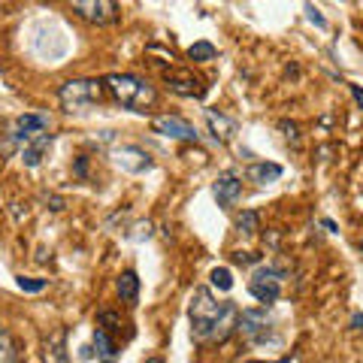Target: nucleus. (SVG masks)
Here are the masks:
<instances>
[{"label": "nucleus", "mask_w": 363, "mask_h": 363, "mask_svg": "<svg viewBox=\"0 0 363 363\" xmlns=\"http://www.w3.org/2000/svg\"><path fill=\"white\" fill-rule=\"evenodd\" d=\"M115 290H118V297H121L124 303H136V297H140V276H136L133 269L121 272L118 281H115Z\"/></svg>", "instance_id": "obj_14"}, {"label": "nucleus", "mask_w": 363, "mask_h": 363, "mask_svg": "<svg viewBox=\"0 0 363 363\" xmlns=\"http://www.w3.org/2000/svg\"><path fill=\"white\" fill-rule=\"evenodd\" d=\"M45 285H49V281L45 279H18V288L24 290V294H40V290H45Z\"/></svg>", "instance_id": "obj_21"}, {"label": "nucleus", "mask_w": 363, "mask_h": 363, "mask_svg": "<svg viewBox=\"0 0 363 363\" xmlns=\"http://www.w3.org/2000/svg\"><path fill=\"white\" fill-rule=\"evenodd\" d=\"M249 290L258 303L269 306L276 303L279 294H281V272L272 269V267H258L251 272V281H249Z\"/></svg>", "instance_id": "obj_5"}, {"label": "nucleus", "mask_w": 363, "mask_h": 363, "mask_svg": "<svg viewBox=\"0 0 363 363\" xmlns=\"http://www.w3.org/2000/svg\"><path fill=\"white\" fill-rule=\"evenodd\" d=\"M52 145V133H45L43 140H36L31 145H24L22 149V161H24V167H40V161H43V151Z\"/></svg>", "instance_id": "obj_17"}, {"label": "nucleus", "mask_w": 363, "mask_h": 363, "mask_svg": "<svg viewBox=\"0 0 363 363\" xmlns=\"http://www.w3.org/2000/svg\"><path fill=\"white\" fill-rule=\"evenodd\" d=\"M206 121H209V127H212L215 131V140H230L233 136V131H236V124L230 121V118H224L221 112H215V109H209L206 112Z\"/></svg>", "instance_id": "obj_16"}, {"label": "nucleus", "mask_w": 363, "mask_h": 363, "mask_svg": "<svg viewBox=\"0 0 363 363\" xmlns=\"http://www.w3.org/2000/svg\"><path fill=\"white\" fill-rule=\"evenodd\" d=\"M191 333L200 342H224L227 336L236 330V321H239V312H236L233 303H218V299L209 294V288H197L194 297H191Z\"/></svg>", "instance_id": "obj_1"}, {"label": "nucleus", "mask_w": 363, "mask_h": 363, "mask_svg": "<svg viewBox=\"0 0 363 363\" xmlns=\"http://www.w3.org/2000/svg\"><path fill=\"white\" fill-rule=\"evenodd\" d=\"M115 3L112 0H91V3H85V0H76L73 3V13H79L85 22H94V24H109L115 22Z\"/></svg>", "instance_id": "obj_9"}, {"label": "nucleus", "mask_w": 363, "mask_h": 363, "mask_svg": "<svg viewBox=\"0 0 363 363\" xmlns=\"http://www.w3.org/2000/svg\"><path fill=\"white\" fill-rule=\"evenodd\" d=\"M354 324H357V327H363V315H360V312L354 315Z\"/></svg>", "instance_id": "obj_26"}, {"label": "nucleus", "mask_w": 363, "mask_h": 363, "mask_svg": "<svg viewBox=\"0 0 363 363\" xmlns=\"http://www.w3.org/2000/svg\"><path fill=\"white\" fill-rule=\"evenodd\" d=\"M94 348H97L100 363H115L118 360V348H115V342L109 339L106 330H94Z\"/></svg>", "instance_id": "obj_15"}, {"label": "nucleus", "mask_w": 363, "mask_h": 363, "mask_svg": "<svg viewBox=\"0 0 363 363\" xmlns=\"http://www.w3.org/2000/svg\"><path fill=\"white\" fill-rule=\"evenodd\" d=\"M245 179L254 182V185H272V182L281 179V167L279 163H251L245 170Z\"/></svg>", "instance_id": "obj_13"}, {"label": "nucleus", "mask_w": 363, "mask_h": 363, "mask_svg": "<svg viewBox=\"0 0 363 363\" xmlns=\"http://www.w3.org/2000/svg\"><path fill=\"white\" fill-rule=\"evenodd\" d=\"M163 82H167V88L179 97H203L206 94V82L188 67L185 70H167L163 73Z\"/></svg>", "instance_id": "obj_7"}, {"label": "nucleus", "mask_w": 363, "mask_h": 363, "mask_svg": "<svg viewBox=\"0 0 363 363\" xmlns=\"http://www.w3.org/2000/svg\"><path fill=\"white\" fill-rule=\"evenodd\" d=\"M145 363H163L161 357H151V360H145Z\"/></svg>", "instance_id": "obj_27"}, {"label": "nucleus", "mask_w": 363, "mask_h": 363, "mask_svg": "<svg viewBox=\"0 0 363 363\" xmlns=\"http://www.w3.org/2000/svg\"><path fill=\"white\" fill-rule=\"evenodd\" d=\"M236 330L242 333L245 342L251 345H267V342H276V333H272V321L267 318L263 309H245L236 321Z\"/></svg>", "instance_id": "obj_4"}, {"label": "nucleus", "mask_w": 363, "mask_h": 363, "mask_svg": "<svg viewBox=\"0 0 363 363\" xmlns=\"http://www.w3.org/2000/svg\"><path fill=\"white\" fill-rule=\"evenodd\" d=\"M103 85L118 103L133 109V112H145V109H151L154 103H158V91H154V85H149V82L140 79V76H133V73H112V76L103 79Z\"/></svg>", "instance_id": "obj_2"}, {"label": "nucleus", "mask_w": 363, "mask_h": 363, "mask_svg": "<svg viewBox=\"0 0 363 363\" xmlns=\"http://www.w3.org/2000/svg\"><path fill=\"white\" fill-rule=\"evenodd\" d=\"M351 97L357 100V106L363 109V88H360V85H351Z\"/></svg>", "instance_id": "obj_25"}, {"label": "nucleus", "mask_w": 363, "mask_h": 363, "mask_svg": "<svg viewBox=\"0 0 363 363\" xmlns=\"http://www.w3.org/2000/svg\"><path fill=\"white\" fill-rule=\"evenodd\" d=\"M215 200H218V206L221 209H230L236 200H239V194H242V182L233 176V172H224L221 179L215 182Z\"/></svg>", "instance_id": "obj_11"}, {"label": "nucleus", "mask_w": 363, "mask_h": 363, "mask_svg": "<svg viewBox=\"0 0 363 363\" xmlns=\"http://www.w3.org/2000/svg\"><path fill=\"white\" fill-rule=\"evenodd\" d=\"M236 230L245 233V236H254V233H258V230H260L258 212H254V209H245V212L236 215Z\"/></svg>", "instance_id": "obj_19"}, {"label": "nucleus", "mask_w": 363, "mask_h": 363, "mask_svg": "<svg viewBox=\"0 0 363 363\" xmlns=\"http://www.w3.org/2000/svg\"><path fill=\"white\" fill-rule=\"evenodd\" d=\"M115 163L127 172H145L151 167V158L145 154L142 149H136V145H121V149H115Z\"/></svg>", "instance_id": "obj_10"}, {"label": "nucleus", "mask_w": 363, "mask_h": 363, "mask_svg": "<svg viewBox=\"0 0 363 363\" xmlns=\"http://www.w3.org/2000/svg\"><path fill=\"white\" fill-rule=\"evenodd\" d=\"M306 13H309V22H315L318 27H327V18H324L321 13H318L315 6H306Z\"/></svg>", "instance_id": "obj_24"}, {"label": "nucleus", "mask_w": 363, "mask_h": 363, "mask_svg": "<svg viewBox=\"0 0 363 363\" xmlns=\"http://www.w3.org/2000/svg\"><path fill=\"white\" fill-rule=\"evenodd\" d=\"M45 133H49V118H45V115H34V112L18 115L15 124H13V131H9L13 142H18L22 149H24V145H31V142H36V140H43Z\"/></svg>", "instance_id": "obj_6"}, {"label": "nucleus", "mask_w": 363, "mask_h": 363, "mask_svg": "<svg viewBox=\"0 0 363 363\" xmlns=\"http://www.w3.org/2000/svg\"><path fill=\"white\" fill-rule=\"evenodd\" d=\"M64 339H67V333H64V330H54L49 339H45L43 363H70V357H67V345H64Z\"/></svg>", "instance_id": "obj_12"}, {"label": "nucleus", "mask_w": 363, "mask_h": 363, "mask_svg": "<svg viewBox=\"0 0 363 363\" xmlns=\"http://www.w3.org/2000/svg\"><path fill=\"white\" fill-rule=\"evenodd\" d=\"M103 88L106 85L100 79H70L58 88V100L73 112V109H85V106L100 103L103 100Z\"/></svg>", "instance_id": "obj_3"}, {"label": "nucleus", "mask_w": 363, "mask_h": 363, "mask_svg": "<svg viewBox=\"0 0 363 363\" xmlns=\"http://www.w3.org/2000/svg\"><path fill=\"white\" fill-rule=\"evenodd\" d=\"M209 279H212V285H215L218 290H230V288H233V276H230V269H227V267H215Z\"/></svg>", "instance_id": "obj_20"}, {"label": "nucleus", "mask_w": 363, "mask_h": 363, "mask_svg": "<svg viewBox=\"0 0 363 363\" xmlns=\"http://www.w3.org/2000/svg\"><path fill=\"white\" fill-rule=\"evenodd\" d=\"M151 131L161 136H170V140H182V142H197V127L188 124L185 118L179 115H158L151 118Z\"/></svg>", "instance_id": "obj_8"}, {"label": "nucleus", "mask_w": 363, "mask_h": 363, "mask_svg": "<svg viewBox=\"0 0 363 363\" xmlns=\"http://www.w3.org/2000/svg\"><path fill=\"white\" fill-rule=\"evenodd\" d=\"M233 260L236 263H260V254H254V251H236Z\"/></svg>", "instance_id": "obj_23"}, {"label": "nucleus", "mask_w": 363, "mask_h": 363, "mask_svg": "<svg viewBox=\"0 0 363 363\" xmlns=\"http://www.w3.org/2000/svg\"><path fill=\"white\" fill-rule=\"evenodd\" d=\"M279 127H281V131H285V140H288V142L299 145V133H297V124H290V121H281Z\"/></svg>", "instance_id": "obj_22"}, {"label": "nucleus", "mask_w": 363, "mask_h": 363, "mask_svg": "<svg viewBox=\"0 0 363 363\" xmlns=\"http://www.w3.org/2000/svg\"><path fill=\"white\" fill-rule=\"evenodd\" d=\"M215 58H218V49L206 40H200L188 49V61H194V64H206V61H215Z\"/></svg>", "instance_id": "obj_18"}]
</instances>
